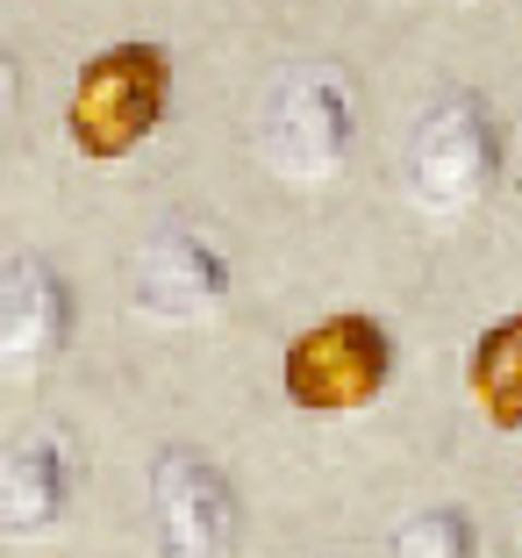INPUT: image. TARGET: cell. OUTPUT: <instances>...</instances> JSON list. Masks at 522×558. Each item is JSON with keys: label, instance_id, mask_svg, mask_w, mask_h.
Masks as SVG:
<instances>
[{"label": "cell", "instance_id": "6da1fadb", "mask_svg": "<svg viewBox=\"0 0 522 558\" xmlns=\"http://www.w3.org/2000/svg\"><path fill=\"white\" fill-rule=\"evenodd\" d=\"M501 180V122H494L487 94H437L409 130V201L429 222H458Z\"/></svg>", "mask_w": 522, "mask_h": 558}, {"label": "cell", "instance_id": "7a4b0ae2", "mask_svg": "<svg viewBox=\"0 0 522 558\" xmlns=\"http://www.w3.org/2000/svg\"><path fill=\"white\" fill-rule=\"evenodd\" d=\"M165 100H172V58L158 44H108L72 80L65 136L80 158L114 165L150 144V130L165 122Z\"/></svg>", "mask_w": 522, "mask_h": 558}, {"label": "cell", "instance_id": "3957f363", "mask_svg": "<svg viewBox=\"0 0 522 558\" xmlns=\"http://www.w3.org/2000/svg\"><path fill=\"white\" fill-rule=\"evenodd\" d=\"M387 379H393V337L359 308L323 315L279 359V387L301 415H359L387 395Z\"/></svg>", "mask_w": 522, "mask_h": 558}, {"label": "cell", "instance_id": "277c9868", "mask_svg": "<svg viewBox=\"0 0 522 558\" xmlns=\"http://www.w3.org/2000/svg\"><path fill=\"white\" fill-rule=\"evenodd\" d=\"M351 130H359V108H351V86L337 72L323 65L287 72L258 108V158L287 186H323L351 158Z\"/></svg>", "mask_w": 522, "mask_h": 558}, {"label": "cell", "instance_id": "5b68a950", "mask_svg": "<svg viewBox=\"0 0 522 558\" xmlns=\"http://www.w3.org/2000/svg\"><path fill=\"white\" fill-rule=\"evenodd\" d=\"M150 530L158 558H229L244 537V501L208 451L165 444L150 459Z\"/></svg>", "mask_w": 522, "mask_h": 558}, {"label": "cell", "instance_id": "8992f818", "mask_svg": "<svg viewBox=\"0 0 522 558\" xmlns=\"http://www.w3.org/2000/svg\"><path fill=\"white\" fill-rule=\"evenodd\" d=\"M130 301L144 323H208L229 301V265L208 236L194 230H158L136 251L130 272Z\"/></svg>", "mask_w": 522, "mask_h": 558}, {"label": "cell", "instance_id": "52a82bcc", "mask_svg": "<svg viewBox=\"0 0 522 558\" xmlns=\"http://www.w3.org/2000/svg\"><path fill=\"white\" fill-rule=\"evenodd\" d=\"M72 337V287L58 279V265L15 251L0 272V359L8 373H44Z\"/></svg>", "mask_w": 522, "mask_h": 558}, {"label": "cell", "instance_id": "ba28073f", "mask_svg": "<svg viewBox=\"0 0 522 558\" xmlns=\"http://www.w3.org/2000/svg\"><path fill=\"white\" fill-rule=\"evenodd\" d=\"M72 509V459L58 437H29L8 451V487H0V523L8 537H44Z\"/></svg>", "mask_w": 522, "mask_h": 558}, {"label": "cell", "instance_id": "9c48e42d", "mask_svg": "<svg viewBox=\"0 0 522 558\" xmlns=\"http://www.w3.org/2000/svg\"><path fill=\"white\" fill-rule=\"evenodd\" d=\"M465 395L494 429H522V308L487 323L465 351Z\"/></svg>", "mask_w": 522, "mask_h": 558}, {"label": "cell", "instance_id": "30bf717a", "mask_svg": "<svg viewBox=\"0 0 522 558\" xmlns=\"http://www.w3.org/2000/svg\"><path fill=\"white\" fill-rule=\"evenodd\" d=\"M393 558H479V530L465 509H423L393 530Z\"/></svg>", "mask_w": 522, "mask_h": 558}]
</instances>
